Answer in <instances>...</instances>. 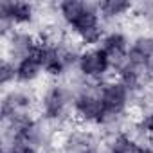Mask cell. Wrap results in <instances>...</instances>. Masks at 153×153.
Here are the masks:
<instances>
[{"label":"cell","instance_id":"obj_14","mask_svg":"<svg viewBox=\"0 0 153 153\" xmlns=\"http://www.w3.org/2000/svg\"><path fill=\"white\" fill-rule=\"evenodd\" d=\"M135 9V4L128 0H101L97 2V11L101 15L103 24H114L128 16Z\"/></svg>","mask_w":153,"mask_h":153},{"label":"cell","instance_id":"obj_2","mask_svg":"<svg viewBox=\"0 0 153 153\" xmlns=\"http://www.w3.org/2000/svg\"><path fill=\"white\" fill-rule=\"evenodd\" d=\"M97 92L103 103L101 128H117L128 114L133 94L119 79H106L103 83H97Z\"/></svg>","mask_w":153,"mask_h":153},{"label":"cell","instance_id":"obj_8","mask_svg":"<svg viewBox=\"0 0 153 153\" xmlns=\"http://www.w3.org/2000/svg\"><path fill=\"white\" fill-rule=\"evenodd\" d=\"M34 108V96L27 88H11L4 94L0 103V117L2 123L20 115V114H33Z\"/></svg>","mask_w":153,"mask_h":153},{"label":"cell","instance_id":"obj_15","mask_svg":"<svg viewBox=\"0 0 153 153\" xmlns=\"http://www.w3.org/2000/svg\"><path fill=\"white\" fill-rule=\"evenodd\" d=\"M11 83H16V72H15V63L7 58L2 59V65H0V85L4 88L9 87Z\"/></svg>","mask_w":153,"mask_h":153},{"label":"cell","instance_id":"obj_7","mask_svg":"<svg viewBox=\"0 0 153 153\" xmlns=\"http://www.w3.org/2000/svg\"><path fill=\"white\" fill-rule=\"evenodd\" d=\"M36 18V6L22 0H0V29L7 38L15 29L31 25Z\"/></svg>","mask_w":153,"mask_h":153},{"label":"cell","instance_id":"obj_13","mask_svg":"<svg viewBox=\"0 0 153 153\" xmlns=\"http://www.w3.org/2000/svg\"><path fill=\"white\" fill-rule=\"evenodd\" d=\"M15 72H16V83L18 85H31L38 81V78L43 74V67L38 56V51L31 56H25L15 63Z\"/></svg>","mask_w":153,"mask_h":153},{"label":"cell","instance_id":"obj_17","mask_svg":"<svg viewBox=\"0 0 153 153\" xmlns=\"http://www.w3.org/2000/svg\"><path fill=\"white\" fill-rule=\"evenodd\" d=\"M2 153H40V148L25 142H9V144H4Z\"/></svg>","mask_w":153,"mask_h":153},{"label":"cell","instance_id":"obj_16","mask_svg":"<svg viewBox=\"0 0 153 153\" xmlns=\"http://www.w3.org/2000/svg\"><path fill=\"white\" fill-rule=\"evenodd\" d=\"M137 130H139L142 135H146V137H151V139H153V106L142 114L140 121L137 123Z\"/></svg>","mask_w":153,"mask_h":153},{"label":"cell","instance_id":"obj_18","mask_svg":"<svg viewBox=\"0 0 153 153\" xmlns=\"http://www.w3.org/2000/svg\"><path fill=\"white\" fill-rule=\"evenodd\" d=\"M135 15L139 18H142L146 24L153 25V2H142V4H137L135 6Z\"/></svg>","mask_w":153,"mask_h":153},{"label":"cell","instance_id":"obj_9","mask_svg":"<svg viewBox=\"0 0 153 153\" xmlns=\"http://www.w3.org/2000/svg\"><path fill=\"white\" fill-rule=\"evenodd\" d=\"M6 42V56L7 59H11L13 63H16L18 59L25 58V56H31L38 51V45H40V40L29 33V31H24V29H15L7 38H4Z\"/></svg>","mask_w":153,"mask_h":153},{"label":"cell","instance_id":"obj_6","mask_svg":"<svg viewBox=\"0 0 153 153\" xmlns=\"http://www.w3.org/2000/svg\"><path fill=\"white\" fill-rule=\"evenodd\" d=\"M76 70H78L79 78L83 81L103 83L106 81L108 74L114 70V65L101 47H92V49L81 51L78 63H76Z\"/></svg>","mask_w":153,"mask_h":153},{"label":"cell","instance_id":"obj_19","mask_svg":"<svg viewBox=\"0 0 153 153\" xmlns=\"http://www.w3.org/2000/svg\"><path fill=\"white\" fill-rule=\"evenodd\" d=\"M103 153H121V151H117L115 148H110V146H106V148L103 149Z\"/></svg>","mask_w":153,"mask_h":153},{"label":"cell","instance_id":"obj_1","mask_svg":"<svg viewBox=\"0 0 153 153\" xmlns=\"http://www.w3.org/2000/svg\"><path fill=\"white\" fill-rule=\"evenodd\" d=\"M56 11L65 27L78 38L85 49L101 45L106 31L97 11V4L83 0H63L56 6Z\"/></svg>","mask_w":153,"mask_h":153},{"label":"cell","instance_id":"obj_3","mask_svg":"<svg viewBox=\"0 0 153 153\" xmlns=\"http://www.w3.org/2000/svg\"><path fill=\"white\" fill-rule=\"evenodd\" d=\"M40 119L45 124L61 126L72 115V88L61 83H52L40 97Z\"/></svg>","mask_w":153,"mask_h":153},{"label":"cell","instance_id":"obj_10","mask_svg":"<svg viewBox=\"0 0 153 153\" xmlns=\"http://www.w3.org/2000/svg\"><path fill=\"white\" fill-rule=\"evenodd\" d=\"M63 153H103L96 133L81 128L68 130L61 140Z\"/></svg>","mask_w":153,"mask_h":153},{"label":"cell","instance_id":"obj_5","mask_svg":"<svg viewBox=\"0 0 153 153\" xmlns=\"http://www.w3.org/2000/svg\"><path fill=\"white\" fill-rule=\"evenodd\" d=\"M2 126H4V144L25 142V144H33L42 149L47 140L45 126L33 114H20L2 123Z\"/></svg>","mask_w":153,"mask_h":153},{"label":"cell","instance_id":"obj_12","mask_svg":"<svg viewBox=\"0 0 153 153\" xmlns=\"http://www.w3.org/2000/svg\"><path fill=\"white\" fill-rule=\"evenodd\" d=\"M151 61H153V34H140L133 38L128 49L126 63L149 72Z\"/></svg>","mask_w":153,"mask_h":153},{"label":"cell","instance_id":"obj_11","mask_svg":"<svg viewBox=\"0 0 153 153\" xmlns=\"http://www.w3.org/2000/svg\"><path fill=\"white\" fill-rule=\"evenodd\" d=\"M130 43L131 40L128 38V34L124 31H119V29H112L105 34L103 42H101V49L103 52L108 56V59L112 61L114 65V70L117 72V68L121 65H124L126 61V56H128V49H130Z\"/></svg>","mask_w":153,"mask_h":153},{"label":"cell","instance_id":"obj_4","mask_svg":"<svg viewBox=\"0 0 153 153\" xmlns=\"http://www.w3.org/2000/svg\"><path fill=\"white\" fill-rule=\"evenodd\" d=\"M72 117L81 124H94L101 128L103 103L97 92V83L81 81L72 88Z\"/></svg>","mask_w":153,"mask_h":153}]
</instances>
